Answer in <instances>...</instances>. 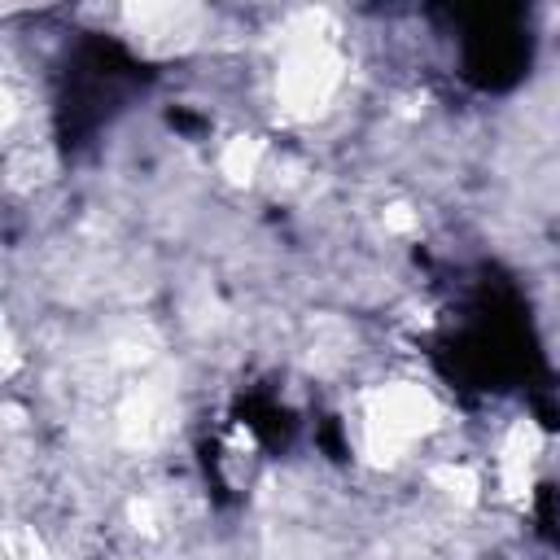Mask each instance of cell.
I'll return each instance as SVG.
<instances>
[{
	"instance_id": "6da1fadb",
	"label": "cell",
	"mask_w": 560,
	"mask_h": 560,
	"mask_svg": "<svg viewBox=\"0 0 560 560\" xmlns=\"http://www.w3.org/2000/svg\"><path fill=\"white\" fill-rule=\"evenodd\" d=\"M346 74L337 35L324 13H298L280 35L276 101L289 118H315L337 96Z\"/></svg>"
},
{
	"instance_id": "7a4b0ae2",
	"label": "cell",
	"mask_w": 560,
	"mask_h": 560,
	"mask_svg": "<svg viewBox=\"0 0 560 560\" xmlns=\"http://www.w3.org/2000/svg\"><path fill=\"white\" fill-rule=\"evenodd\" d=\"M438 424V402L416 381H389L363 394L359 407V451L372 464L402 459Z\"/></svg>"
},
{
	"instance_id": "3957f363",
	"label": "cell",
	"mask_w": 560,
	"mask_h": 560,
	"mask_svg": "<svg viewBox=\"0 0 560 560\" xmlns=\"http://www.w3.org/2000/svg\"><path fill=\"white\" fill-rule=\"evenodd\" d=\"M127 22H131V35L149 52H179L197 39L201 9H192V4H131Z\"/></svg>"
},
{
	"instance_id": "277c9868",
	"label": "cell",
	"mask_w": 560,
	"mask_h": 560,
	"mask_svg": "<svg viewBox=\"0 0 560 560\" xmlns=\"http://www.w3.org/2000/svg\"><path fill=\"white\" fill-rule=\"evenodd\" d=\"M166 429H171V402H166L162 389L140 385V389H131L122 398V407H118V438H122V446L144 451V446L162 442Z\"/></svg>"
},
{
	"instance_id": "5b68a950",
	"label": "cell",
	"mask_w": 560,
	"mask_h": 560,
	"mask_svg": "<svg viewBox=\"0 0 560 560\" xmlns=\"http://www.w3.org/2000/svg\"><path fill=\"white\" fill-rule=\"evenodd\" d=\"M538 451H542V438L529 420H516L503 442H499V455H494V477H499V490L521 499L529 490V477H534V464H538Z\"/></svg>"
},
{
	"instance_id": "8992f818",
	"label": "cell",
	"mask_w": 560,
	"mask_h": 560,
	"mask_svg": "<svg viewBox=\"0 0 560 560\" xmlns=\"http://www.w3.org/2000/svg\"><path fill=\"white\" fill-rule=\"evenodd\" d=\"M262 153H267L262 140H254V136H236V140L223 144V153H219V171H223L232 184H249V179L258 175V166H262Z\"/></svg>"
},
{
	"instance_id": "52a82bcc",
	"label": "cell",
	"mask_w": 560,
	"mask_h": 560,
	"mask_svg": "<svg viewBox=\"0 0 560 560\" xmlns=\"http://www.w3.org/2000/svg\"><path fill=\"white\" fill-rule=\"evenodd\" d=\"M433 486L451 499V503H477V490H481V481H477V472L468 468V464H438L433 468Z\"/></svg>"
},
{
	"instance_id": "ba28073f",
	"label": "cell",
	"mask_w": 560,
	"mask_h": 560,
	"mask_svg": "<svg viewBox=\"0 0 560 560\" xmlns=\"http://www.w3.org/2000/svg\"><path fill=\"white\" fill-rule=\"evenodd\" d=\"M4 551H9V560H44L39 538H35L31 529H22V525H13V529L4 534Z\"/></svg>"
},
{
	"instance_id": "9c48e42d",
	"label": "cell",
	"mask_w": 560,
	"mask_h": 560,
	"mask_svg": "<svg viewBox=\"0 0 560 560\" xmlns=\"http://www.w3.org/2000/svg\"><path fill=\"white\" fill-rule=\"evenodd\" d=\"M381 219H385V228H389V232H416V228H420L416 210H411V206H402V201L385 206V214H381Z\"/></svg>"
}]
</instances>
